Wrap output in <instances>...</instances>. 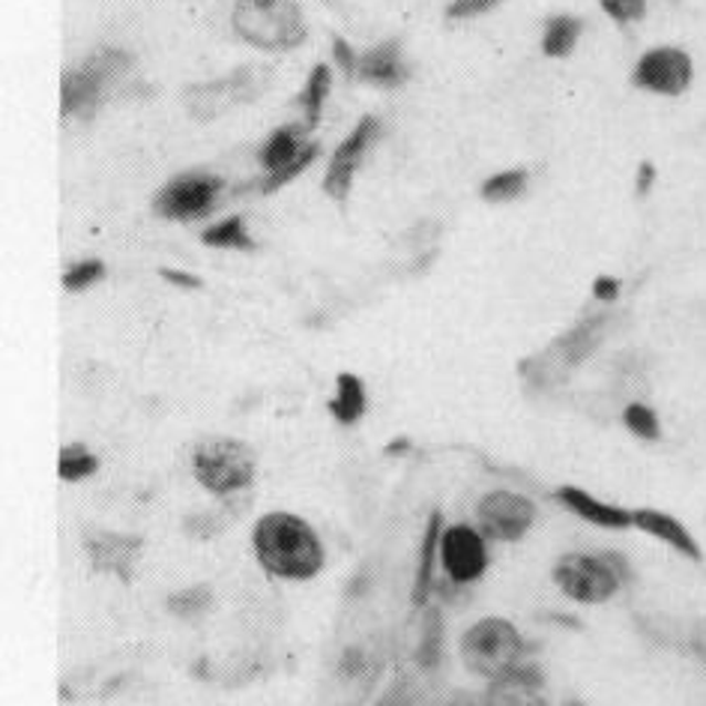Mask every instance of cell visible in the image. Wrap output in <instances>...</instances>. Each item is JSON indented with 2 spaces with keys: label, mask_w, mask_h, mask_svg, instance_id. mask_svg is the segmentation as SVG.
Listing matches in <instances>:
<instances>
[{
  "label": "cell",
  "mask_w": 706,
  "mask_h": 706,
  "mask_svg": "<svg viewBox=\"0 0 706 706\" xmlns=\"http://www.w3.org/2000/svg\"><path fill=\"white\" fill-rule=\"evenodd\" d=\"M255 554L264 569L278 578H312L324 566V548L303 518L287 513L264 515L255 527Z\"/></svg>",
  "instance_id": "cell-1"
},
{
  "label": "cell",
  "mask_w": 706,
  "mask_h": 706,
  "mask_svg": "<svg viewBox=\"0 0 706 706\" xmlns=\"http://www.w3.org/2000/svg\"><path fill=\"white\" fill-rule=\"evenodd\" d=\"M234 31L266 52H285L306 42V21L294 0H236Z\"/></svg>",
  "instance_id": "cell-2"
},
{
  "label": "cell",
  "mask_w": 706,
  "mask_h": 706,
  "mask_svg": "<svg viewBox=\"0 0 706 706\" xmlns=\"http://www.w3.org/2000/svg\"><path fill=\"white\" fill-rule=\"evenodd\" d=\"M524 641L509 620L500 617H485L473 625L471 632L461 641V655L464 665L471 667L473 674L485 676V679H500L521 665Z\"/></svg>",
  "instance_id": "cell-3"
},
{
  "label": "cell",
  "mask_w": 706,
  "mask_h": 706,
  "mask_svg": "<svg viewBox=\"0 0 706 706\" xmlns=\"http://www.w3.org/2000/svg\"><path fill=\"white\" fill-rule=\"evenodd\" d=\"M266 84H270V72L261 70V66H240L225 78L189 87L183 93V103L194 120H215L231 108L252 103L255 96L264 93Z\"/></svg>",
  "instance_id": "cell-4"
},
{
  "label": "cell",
  "mask_w": 706,
  "mask_h": 706,
  "mask_svg": "<svg viewBox=\"0 0 706 706\" xmlns=\"http://www.w3.org/2000/svg\"><path fill=\"white\" fill-rule=\"evenodd\" d=\"M194 476L213 494H231L246 488L255 476V455L246 443L231 438H213L194 450Z\"/></svg>",
  "instance_id": "cell-5"
},
{
  "label": "cell",
  "mask_w": 706,
  "mask_h": 706,
  "mask_svg": "<svg viewBox=\"0 0 706 706\" xmlns=\"http://www.w3.org/2000/svg\"><path fill=\"white\" fill-rule=\"evenodd\" d=\"M554 581L569 599L581 604H602L620 590V578L604 554H563L554 563Z\"/></svg>",
  "instance_id": "cell-6"
},
{
  "label": "cell",
  "mask_w": 706,
  "mask_h": 706,
  "mask_svg": "<svg viewBox=\"0 0 706 706\" xmlns=\"http://www.w3.org/2000/svg\"><path fill=\"white\" fill-rule=\"evenodd\" d=\"M476 518H480L482 533L494 542H518L533 527L536 506L521 494L492 492L482 497Z\"/></svg>",
  "instance_id": "cell-7"
},
{
  "label": "cell",
  "mask_w": 706,
  "mask_h": 706,
  "mask_svg": "<svg viewBox=\"0 0 706 706\" xmlns=\"http://www.w3.org/2000/svg\"><path fill=\"white\" fill-rule=\"evenodd\" d=\"M222 189V180L210 175H186L177 177L165 186L162 192L156 194V213L177 219V222H189V219H201V215L213 213L215 194Z\"/></svg>",
  "instance_id": "cell-8"
},
{
  "label": "cell",
  "mask_w": 706,
  "mask_h": 706,
  "mask_svg": "<svg viewBox=\"0 0 706 706\" xmlns=\"http://www.w3.org/2000/svg\"><path fill=\"white\" fill-rule=\"evenodd\" d=\"M632 82L641 91L679 96L692 84V57L679 49H653L637 61Z\"/></svg>",
  "instance_id": "cell-9"
},
{
  "label": "cell",
  "mask_w": 706,
  "mask_h": 706,
  "mask_svg": "<svg viewBox=\"0 0 706 706\" xmlns=\"http://www.w3.org/2000/svg\"><path fill=\"white\" fill-rule=\"evenodd\" d=\"M441 563L443 572L450 575L455 583H471L482 578L488 569V548L485 539L473 527H450L441 536Z\"/></svg>",
  "instance_id": "cell-10"
},
{
  "label": "cell",
  "mask_w": 706,
  "mask_h": 706,
  "mask_svg": "<svg viewBox=\"0 0 706 706\" xmlns=\"http://www.w3.org/2000/svg\"><path fill=\"white\" fill-rule=\"evenodd\" d=\"M126 57L117 52H99L93 61H87L84 66L78 70H72L63 75V84H61V108L63 114H72L84 108V105H91L99 91H103V84L108 75L114 72L126 70Z\"/></svg>",
  "instance_id": "cell-11"
},
{
  "label": "cell",
  "mask_w": 706,
  "mask_h": 706,
  "mask_svg": "<svg viewBox=\"0 0 706 706\" xmlns=\"http://www.w3.org/2000/svg\"><path fill=\"white\" fill-rule=\"evenodd\" d=\"M375 135H378V120L375 117H362L357 129L338 144V150L333 154V165H329L327 177H324V189H327L329 198H336V201L348 198L354 171H357L359 159H362V154H366V147H369Z\"/></svg>",
  "instance_id": "cell-12"
},
{
  "label": "cell",
  "mask_w": 706,
  "mask_h": 706,
  "mask_svg": "<svg viewBox=\"0 0 706 706\" xmlns=\"http://www.w3.org/2000/svg\"><path fill=\"white\" fill-rule=\"evenodd\" d=\"M632 527L644 530L646 536H653L658 542L671 545L676 554H683L692 563H704V548L695 539V533L688 530L686 524L674 518L671 513H662V509H635L632 513Z\"/></svg>",
  "instance_id": "cell-13"
},
{
  "label": "cell",
  "mask_w": 706,
  "mask_h": 706,
  "mask_svg": "<svg viewBox=\"0 0 706 706\" xmlns=\"http://www.w3.org/2000/svg\"><path fill=\"white\" fill-rule=\"evenodd\" d=\"M138 545H141L138 536H124V533H93L91 539H87V554H91L93 566H96L99 572L120 575V581L129 583Z\"/></svg>",
  "instance_id": "cell-14"
},
{
  "label": "cell",
  "mask_w": 706,
  "mask_h": 706,
  "mask_svg": "<svg viewBox=\"0 0 706 706\" xmlns=\"http://www.w3.org/2000/svg\"><path fill=\"white\" fill-rule=\"evenodd\" d=\"M554 497L563 503L569 513H575L583 521L596 524V527H604V530H625V527H632V513L629 509L599 500V497L587 494L583 488L563 485V488H557Z\"/></svg>",
  "instance_id": "cell-15"
},
{
  "label": "cell",
  "mask_w": 706,
  "mask_h": 706,
  "mask_svg": "<svg viewBox=\"0 0 706 706\" xmlns=\"http://www.w3.org/2000/svg\"><path fill=\"white\" fill-rule=\"evenodd\" d=\"M545 676L539 667L518 665L500 679H492L488 706H542Z\"/></svg>",
  "instance_id": "cell-16"
},
{
  "label": "cell",
  "mask_w": 706,
  "mask_h": 706,
  "mask_svg": "<svg viewBox=\"0 0 706 706\" xmlns=\"http://www.w3.org/2000/svg\"><path fill=\"white\" fill-rule=\"evenodd\" d=\"M357 75L362 82L380 84V87H399L408 78L399 40H387L378 49H371L369 54H362L357 63Z\"/></svg>",
  "instance_id": "cell-17"
},
{
  "label": "cell",
  "mask_w": 706,
  "mask_h": 706,
  "mask_svg": "<svg viewBox=\"0 0 706 706\" xmlns=\"http://www.w3.org/2000/svg\"><path fill=\"white\" fill-rule=\"evenodd\" d=\"M441 536H443L441 513H431L429 524H425V536H422L417 578H413V604H422L425 599H429L431 583H434V557L441 554Z\"/></svg>",
  "instance_id": "cell-18"
},
{
  "label": "cell",
  "mask_w": 706,
  "mask_h": 706,
  "mask_svg": "<svg viewBox=\"0 0 706 706\" xmlns=\"http://www.w3.org/2000/svg\"><path fill=\"white\" fill-rule=\"evenodd\" d=\"M329 413L341 425H350V422H357L366 413V389H362L357 375H348V371L338 375V392L336 399L329 401Z\"/></svg>",
  "instance_id": "cell-19"
},
{
  "label": "cell",
  "mask_w": 706,
  "mask_h": 706,
  "mask_svg": "<svg viewBox=\"0 0 706 706\" xmlns=\"http://www.w3.org/2000/svg\"><path fill=\"white\" fill-rule=\"evenodd\" d=\"M583 24L572 15H554L548 19L545 24V36H542V52L548 57H566V54H572L575 42L581 36Z\"/></svg>",
  "instance_id": "cell-20"
},
{
  "label": "cell",
  "mask_w": 706,
  "mask_h": 706,
  "mask_svg": "<svg viewBox=\"0 0 706 706\" xmlns=\"http://www.w3.org/2000/svg\"><path fill=\"white\" fill-rule=\"evenodd\" d=\"M297 135L299 129H294V126H287V129H278V133L270 135V141H266L264 150H261V162H264V168L270 175L297 159Z\"/></svg>",
  "instance_id": "cell-21"
},
{
  "label": "cell",
  "mask_w": 706,
  "mask_h": 706,
  "mask_svg": "<svg viewBox=\"0 0 706 706\" xmlns=\"http://www.w3.org/2000/svg\"><path fill=\"white\" fill-rule=\"evenodd\" d=\"M201 240L213 249H243V252H252V249H255V243H252V236L246 234V225H243L240 215H231L225 222L207 228Z\"/></svg>",
  "instance_id": "cell-22"
},
{
  "label": "cell",
  "mask_w": 706,
  "mask_h": 706,
  "mask_svg": "<svg viewBox=\"0 0 706 706\" xmlns=\"http://www.w3.org/2000/svg\"><path fill=\"white\" fill-rule=\"evenodd\" d=\"M527 189V171H503V175L488 177L482 183V198L492 201V204H500V201H513Z\"/></svg>",
  "instance_id": "cell-23"
},
{
  "label": "cell",
  "mask_w": 706,
  "mask_h": 706,
  "mask_svg": "<svg viewBox=\"0 0 706 706\" xmlns=\"http://www.w3.org/2000/svg\"><path fill=\"white\" fill-rule=\"evenodd\" d=\"M96 467H99V461L93 459L91 452L84 450L82 443H70V446H63L61 450V464H57L61 480H66V482L84 480V476L96 473Z\"/></svg>",
  "instance_id": "cell-24"
},
{
  "label": "cell",
  "mask_w": 706,
  "mask_h": 706,
  "mask_svg": "<svg viewBox=\"0 0 706 706\" xmlns=\"http://www.w3.org/2000/svg\"><path fill=\"white\" fill-rule=\"evenodd\" d=\"M327 91H329V66L327 63H318L315 72H312V78H308L306 91H303V96H299V103H303V108H306L308 114V126L318 124L320 105H324V99H327Z\"/></svg>",
  "instance_id": "cell-25"
},
{
  "label": "cell",
  "mask_w": 706,
  "mask_h": 706,
  "mask_svg": "<svg viewBox=\"0 0 706 706\" xmlns=\"http://www.w3.org/2000/svg\"><path fill=\"white\" fill-rule=\"evenodd\" d=\"M441 641H443V623L438 611H429L425 614V623H422V641H420V653H417V662L422 667H434L441 662Z\"/></svg>",
  "instance_id": "cell-26"
},
{
  "label": "cell",
  "mask_w": 706,
  "mask_h": 706,
  "mask_svg": "<svg viewBox=\"0 0 706 706\" xmlns=\"http://www.w3.org/2000/svg\"><path fill=\"white\" fill-rule=\"evenodd\" d=\"M623 422L625 429L632 431V434H637L641 441H658V438H662L658 417H655L646 404H641V401H635V404H629V408L623 410Z\"/></svg>",
  "instance_id": "cell-27"
},
{
  "label": "cell",
  "mask_w": 706,
  "mask_h": 706,
  "mask_svg": "<svg viewBox=\"0 0 706 706\" xmlns=\"http://www.w3.org/2000/svg\"><path fill=\"white\" fill-rule=\"evenodd\" d=\"M315 156H318V144H308L306 150H299V156L294 162H287L285 168H278V171H273V175L266 177L264 183H261V192H276V189H282L287 180H294L299 171H306L308 165L315 162Z\"/></svg>",
  "instance_id": "cell-28"
},
{
  "label": "cell",
  "mask_w": 706,
  "mask_h": 706,
  "mask_svg": "<svg viewBox=\"0 0 706 706\" xmlns=\"http://www.w3.org/2000/svg\"><path fill=\"white\" fill-rule=\"evenodd\" d=\"M210 604V587H192V590H180L168 599V611L177 617H194Z\"/></svg>",
  "instance_id": "cell-29"
},
{
  "label": "cell",
  "mask_w": 706,
  "mask_h": 706,
  "mask_svg": "<svg viewBox=\"0 0 706 706\" xmlns=\"http://www.w3.org/2000/svg\"><path fill=\"white\" fill-rule=\"evenodd\" d=\"M103 273V261H82V264L70 266V270L63 273V287H66V291H82V287L99 282Z\"/></svg>",
  "instance_id": "cell-30"
},
{
  "label": "cell",
  "mask_w": 706,
  "mask_h": 706,
  "mask_svg": "<svg viewBox=\"0 0 706 706\" xmlns=\"http://www.w3.org/2000/svg\"><path fill=\"white\" fill-rule=\"evenodd\" d=\"M602 3V10L611 15V19L623 21H641L646 12V0H599Z\"/></svg>",
  "instance_id": "cell-31"
},
{
  "label": "cell",
  "mask_w": 706,
  "mask_h": 706,
  "mask_svg": "<svg viewBox=\"0 0 706 706\" xmlns=\"http://www.w3.org/2000/svg\"><path fill=\"white\" fill-rule=\"evenodd\" d=\"M500 0H452L446 15L450 19H473V15H482V12L494 10Z\"/></svg>",
  "instance_id": "cell-32"
},
{
  "label": "cell",
  "mask_w": 706,
  "mask_h": 706,
  "mask_svg": "<svg viewBox=\"0 0 706 706\" xmlns=\"http://www.w3.org/2000/svg\"><path fill=\"white\" fill-rule=\"evenodd\" d=\"M593 297L599 299V303H614V299L620 297V282L611 276H599L593 282Z\"/></svg>",
  "instance_id": "cell-33"
},
{
  "label": "cell",
  "mask_w": 706,
  "mask_h": 706,
  "mask_svg": "<svg viewBox=\"0 0 706 706\" xmlns=\"http://www.w3.org/2000/svg\"><path fill=\"white\" fill-rule=\"evenodd\" d=\"M333 52H336V61H338V66H341V70L348 72V75H357V57H354V52H350L348 49V42L341 40V36H336V40H333Z\"/></svg>",
  "instance_id": "cell-34"
},
{
  "label": "cell",
  "mask_w": 706,
  "mask_h": 706,
  "mask_svg": "<svg viewBox=\"0 0 706 706\" xmlns=\"http://www.w3.org/2000/svg\"><path fill=\"white\" fill-rule=\"evenodd\" d=\"M655 180V165L653 162H641L637 168V194H646L650 192V186Z\"/></svg>",
  "instance_id": "cell-35"
},
{
  "label": "cell",
  "mask_w": 706,
  "mask_h": 706,
  "mask_svg": "<svg viewBox=\"0 0 706 706\" xmlns=\"http://www.w3.org/2000/svg\"><path fill=\"white\" fill-rule=\"evenodd\" d=\"M162 276L168 282H175L180 287H201V278L192 276V273H177V270H162Z\"/></svg>",
  "instance_id": "cell-36"
},
{
  "label": "cell",
  "mask_w": 706,
  "mask_h": 706,
  "mask_svg": "<svg viewBox=\"0 0 706 706\" xmlns=\"http://www.w3.org/2000/svg\"><path fill=\"white\" fill-rule=\"evenodd\" d=\"M410 450V441L408 438H401V441H392L387 446V455H404Z\"/></svg>",
  "instance_id": "cell-37"
},
{
  "label": "cell",
  "mask_w": 706,
  "mask_h": 706,
  "mask_svg": "<svg viewBox=\"0 0 706 706\" xmlns=\"http://www.w3.org/2000/svg\"><path fill=\"white\" fill-rule=\"evenodd\" d=\"M572 706H578V704H572Z\"/></svg>",
  "instance_id": "cell-38"
}]
</instances>
